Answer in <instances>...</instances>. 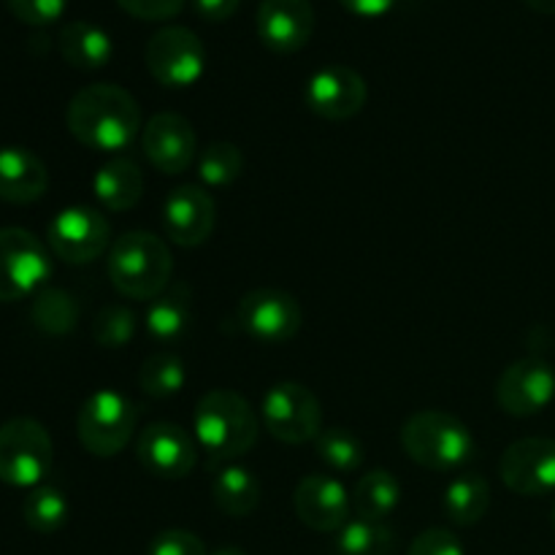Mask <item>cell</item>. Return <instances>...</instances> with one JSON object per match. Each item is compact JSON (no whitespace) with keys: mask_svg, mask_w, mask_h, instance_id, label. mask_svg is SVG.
<instances>
[{"mask_svg":"<svg viewBox=\"0 0 555 555\" xmlns=\"http://www.w3.org/2000/svg\"><path fill=\"white\" fill-rule=\"evenodd\" d=\"M49 188V171L36 152L25 146H0V201L36 204Z\"/></svg>","mask_w":555,"mask_h":555,"instance_id":"cell-20","label":"cell"},{"mask_svg":"<svg viewBox=\"0 0 555 555\" xmlns=\"http://www.w3.org/2000/svg\"><path fill=\"white\" fill-rule=\"evenodd\" d=\"M551 524H553V531H555V504H553V513H551Z\"/></svg>","mask_w":555,"mask_h":555,"instance_id":"cell-42","label":"cell"},{"mask_svg":"<svg viewBox=\"0 0 555 555\" xmlns=\"http://www.w3.org/2000/svg\"><path fill=\"white\" fill-rule=\"evenodd\" d=\"M188 383L182 358L173 352H155L139 369V385L150 399H171Z\"/></svg>","mask_w":555,"mask_h":555,"instance_id":"cell-30","label":"cell"},{"mask_svg":"<svg viewBox=\"0 0 555 555\" xmlns=\"http://www.w3.org/2000/svg\"><path fill=\"white\" fill-rule=\"evenodd\" d=\"M499 477L518 496H545L555 491V439L524 437L509 444L499 461Z\"/></svg>","mask_w":555,"mask_h":555,"instance_id":"cell-13","label":"cell"},{"mask_svg":"<svg viewBox=\"0 0 555 555\" xmlns=\"http://www.w3.org/2000/svg\"><path fill=\"white\" fill-rule=\"evenodd\" d=\"M30 320L41 334L47 336H65L79 323V304L74 296L60 287H41L33 296Z\"/></svg>","mask_w":555,"mask_h":555,"instance_id":"cell-27","label":"cell"},{"mask_svg":"<svg viewBox=\"0 0 555 555\" xmlns=\"http://www.w3.org/2000/svg\"><path fill=\"white\" fill-rule=\"evenodd\" d=\"M92 193L108 211L133 209L144 193V173H141L139 163L130 157H114V160L103 163L92 179Z\"/></svg>","mask_w":555,"mask_h":555,"instance_id":"cell-23","label":"cell"},{"mask_svg":"<svg viewBox=\"0 0 555 555\" xmlns=\"http://www.w3.org/2000/svg\"><path fill=\"white\" fill-rule=\"evenodd\" d=\"M524 3L540 14H555V0H524Z\"/></svg>","mask_w":555,"mask_h":555,"instance_id":"cell-40","label":"cell"},{"mask_svg":"<svg viewBox=\"0 0 555 555\" xmlns=\"http://www.w3.org/2000/svg\"><path fill=\"white\" fill-rule=\"evenodd\" d=\"M193 3L198 16H204L206 22H225L236 14L242 0H193Z\"/></svg>","mask_w":555,"mask_h":555,"instance_id":"cell-38","label":"cell"},{"mask_svg":"<svg viewBox=\"0 0 555 555\" xmlns=\"http://www.w3.org/2000/svg\"><path fill=\"white\" fill-rule=\"evenodd\" d=\"M238 328L260 345H285L301 331V304L276 287H258L238 301Z\"/></svg>","mask_w":555,"mask_h":555,"instance_id":"cell-10","label":"cell"},{"mask_svg":"<svg viewBox=\"0 0 555 555\" xmlns=\"http://www.w3.org/2000/svg\"><path fill=\"white\" fill-rule=\"evenodd\" d=\"M263 423L271 437L285 444L314 442L323 431V410L307 385L280 383L266 393Z\"/></svg>","mask_w":555,"mask_h":555,"instance_id":"cell-9","label":"cell"},{"mask_svg":"<svg viewBox=\"0 0 555 555\" xmlns=\"http://www.w3.org/2000/svg\"><path fill=\"white\" fill-rule=\"evenodd\" d=\"M369 87L363 76L350 65H325L309 76L304 87V101L328 122H345L352 119L363 106H366Z\"/></svg>","mask_w":555,"mask_h":555,"instance_id":"cell-14","label":"cell"},{"mask_svg":"<svg viewBox=\"0 0 555 555\" xmlns=\"http://www.w3.org/2000/svg\"><path fill=\"white\" fill-rule=\"evenodd\" d=\"M139 464L157 480H184L198 464V442L177 423H150L135 442Z\"/></svg>","mask_w":555,"mask_h":555,"instance_id":"cell-12","label":"cell"},{"mask_svg":"<svg viewBox=\"0 0 555 555\" xmlns=\"http://www.w3.org/2000/svg\"><path fill=\"white\" fill-rule=\"evenodd\" d=\"M193 437L215 464L242 459L258 442V417L242 393L215 388L195 406Z\"/></svg>","mask_w":555,"mask_h":555,"instance_id":"cell-2","label":"cell"},{"mask_svg":"<svg viewBox=\"0 0 555 555\" xmlns=\"http://www.w3.org/2000/svg\"><path fill=\"white\" fill-rule=\"evenodd\" d=\"M258 38L276 54H293L314 33V9L309 0H260L255 14Z\"/></svg>","mask_w":555,"mask_h":555,"instance_id":"cell-18","label":"cell"},{"mask_svg":"<svg viewBox=\"0 0 555 555\" xmlns=\"http://www.w3.org/2000/svg\"><path fill=\"white\" fill-rule=\"evenodd\" d=\"M314 453L331 472L350 475V472L361 469L366 450H363L361 439L347 428H323L314 439Z\"/></svg>","mask_w":555,"mask_h":555,"instance_id":"cell-31","label":"cell"},{"mask_svg":"<svg viewBox=\"0 0 555 555\" xmlns=\"http://www.w3.org/2000/svg\"><path fill=\"white\" fill-rule=\"evenodd\" d=\"M146 555H209L206 553L204 540L193 531L184 529H168L160 531L155 540L150 542V551Z\"/></svg>","mask_w":555,"mask_h":555,"instance_id":"cell-35","label":"cell"},{"mask_svg":"<svg viewBox=\"0 0 555 555\" xmlns=\"http://www.w3.org/2000/svg\"><path fill=\"white\" fill-rule=\"evenodd\" d=\"M491 507V486L480 475H461L444 491V515L455 526H475Z\"/></svg>","mask_w":555,"mask_h":555,"instance_id":"cell-26","label":"cell"},{"mask_svg":"<svg viewBox=\"0 0 555 555\" xmlns=\"http://www.w3.org/2000/svg\"><path fill=\"white\" fill-rule=\"evenodd\" d=\"M211 555H247L242 551V547H233V545H225V547H217Z\"/></svg>","mask_w":555,"mask_h":555,"instance_id":"cell-41","label":"cell"},{"mask_svg":"<svg viewBox=\"0 0 555 555\" xmlns=\"http://www.w3.org/2000/svg\"><path fill=\"white\" fill-rule=\"evenodd\" d=\"M406 555H466L459 537L448 529H426L412 540Z\"/></svg>","mask_w":555,"mask_h":555,"instance_id":"cell-36","label":"cell"},{"mask_svg":"<svg viewBox=\"0 0 555 555\" xmlns=\"http://www.w3.org/2000/svg\"><path fill=\"white\" fill-rule=\"evenodd\" d=\"M146 70L163 87H193L206 70L204 41L188 27H163L146 41Z\"/></svg>","mask_w":555,"mask_h":555,"instance_id":"cell-8","label":"cell"},{"mask_svg":"<svg viewBox=\"0 0 555 555\" xmlns=\"http://www.w3.org/2000/svg\"><path fill=\"white\" fill-rule=\"evenodd\" d=\"M141 146L152 166L160 173H184L198 157L195 130L182 114L160 112L141 130Z\"/></svg>","mask_w":555,"mask_h":555,"instance_id":"cell-16","label":"cell"},{"mask_svg":"<svg viewBox=\"0 0 555 555\" xmlns=\"http://www.w3.org/2000/svg\"><path fill=\"white\" fill-rule=\"evenodd\" d=\"M211 502L228 518H247L260 504V482L247 466H225L211 480Z\"/></svg>","mask_w":555,"mask_h":555,"instance_id":"cell-24","label":"cell"},{"mask_svg":"<svg viewBox=\"0 0 555 555\" xmlns=\"http://www.w3.org/2000/svg\"><path fill=\"white\" fill-rule=\"evenodd\" d=\"M336 555H393L396 534L377 520H347L336 534Z\"/></svg>","mask_w":555,"mask_h":555,"instance_id":"cell-28","label":"cell"},{"mask_svg":"<svg viewBox=\"0 0 555 555\" xmlns=\"http://www.w3.org/2000/svg\"><path fill=\"white\" fill-rule=\"evenodd\" d=\"M139 423V410L119 390H95L87 396L76 417V434L87 453L95 459H114L128 448Z\"/></svg>","mask_w":555,"mask_h":555,"instance_id":"cell-5","label":"cell"},{"mask_svg":"<svg viewBox=\"0 0 555 555\" xmlns=\"http://www.w3.org/2000/svg\"><path fill=\"white\" fill-rule=\"evenodd\" d=\"M217 225L215 198L198 184H182L163 204V228L177 247H201Z\"/></svg>","mask_w":555,"mask_h":555,"instance_id":"cell-17","label":"cell"},{"mask_svg":"<svg viewBox=\"0 0 555 555\" xmlns=\"http://www.w3.org/2000/svg\"><path fill=\"white\" fill-rule=\"evenodd\" d=\"M108 220L90 206H68L57 211L47 228L49 249L70 266H85L101 258L108 247Z\"/></svg>","mask_w":555,"mask_h":555,"instance_id":"cell-11","label":"cell"},{"mask_svg":"<svg viewBox=\"0 0 555 555\" xmlns=\"http://www.w3.org/2000/svg\"><path fill=\"white\" fill-rule=\"evenodd\" d=\"M555 399V372L542 358L509 363L496 383V401L507 415L534 417Z\"/></svg>","mask_w":555,"mask_h":555,"instance_id":"cell-15","label":"cell"},{"mask_svg":"<svg viewBox=\"0 0 555 555\" xmlns=\"http://www.w3.org/2000/svg\"><path fill=\"white\" fill-rule=\"evenodd\" d=\"M293 507L307 529L331 534L350 518V496L334 475H307L293 491Z\"/></svg>","mask_w":555,"mask_h":555,"instance_id":"cell-19","label":"cell"},{"mask_svg":"<svg viewBox=\"0 0 555 555\" xmlns=\"http://www.w3.org/2000/svg\"><path fill=\"white\" fill-rule=\"evenodd\" d=\"M184 3L188 0H117V5L125 14L144 22L171 20V16H177L184 9Z\"/></svg>","mask_w":555,"mask_h":555,"instance_id":"cell-37","label":"cell"},{"mask_svg":"<svg viewBox=\"0 0 555 555\" xmlns=\"http://www.w3.org/2000/svg\"><path fill=\"white\" fill-rule=\"evenodd\" d=\"M65 125L79 144L95 152H119L133 144L141 128V106L125 87L87 85L70 98Z\"/></svg>","mask_w":555,"mask_h":555,"instance_id":"cell-1","label":"cell"},{"mask_svg":"<svg viewBox=\"0 0 555 555\" xmlns=\"http://www.w3.org/2000/svg\"><path fill=\"white\" fill-rule=\"evenodd\" d=\"M135 336V314L125 304H106L92 320V339L108 350H119Z\"/></svg>","mask_w":555,"mask_h":555,"instance_id":"cell-33","label":"cell"},{"mask_svg":"<svg viewBox=\"0 0 555 555\" xmlns=\"http://www.w3.org/2000/svg\"><path fill=\"white\" fill-rule=\"evenodd\" d=\"M106 269L119 296L133 298V301H152L171 282L173 258L160 236L130 231L112 244Z\"/></svg>","mask_w":555,"mask_h":555,"instance_id":"cell-3","label":"cell"},{"mask_svg":"<svg viewBox=\"0 0 555 555\" xmlns=\"http://www.w3.org/2000/svg\"><path fill=\"white\" fill-rule=\"evenodd\" d=\"M54 461L47 428L33 417H11L0 426V482L11 488H38Z\"/></svg>","mask_w":555,"mask_h":555,"instance_id":"cell-6","label":"cell"},{"mask_svg":"<svg viewBox=\"0 0 555 555\" xmlns=\"http://www.w3.org/2000/svg\"><path fill=\"white\" fill-rule=\"evenodd\" d=\"M57 49L70 68L98 70L112 60L114 43L112 36L103 27L85 20H76L60 27Z\"/></svg>","mask_w":555,"mask_h":555,"instance_id":"cell-22","label":"cell"},{"mask_svg":"<svg viewBox=\"0 0 555 555\" xmlns=\"http://www.w3.org/2000/svg\"><path fill=\"white\" fill-rule=\"evenodd\" d=\"M401 448L417 466L431 472H453L469 464L475 439L464 421L444 410H421L401 428Z\"/></svg>","mask_w":555,"mask_h":555,"instance_id":"cell-4","label":"cell"},{"mask_svg":"<svg viewBox=\"0 0 555 555\" xmlns=\"http://www.w3.org/2000/svg\"><path fill=\"white\" fill-rule=\"evenodd\" d=\"M244 171V155L231 141H215L198 155V177L209 188H228Z\"/></svg>","mask_w":555,"mask_h":555,"instance_id":"cell-32","label":"cell"},{"mask_svg":"<svg viewBox=\"0 0 555 555\" xmlns=\"http://www.w3.org/2000/svg\"><path fill=\"white\" fill-rule=\"evenodd\" d=\"M339 3L345 5L350 14L366 16V20H372V16L388 14V11L396 5V0H339Z\"/></svg>","mask_w":555,"mask_h":555,"instance_id":"cell-39","label":"cell"},{"mask_svg":"<svg viewBox=\"0 0 555 555\" xmlns=\"http://www.w3.org/2000/svg\"><path fill=\"white\" fill-rule=\"evenodd\" d=\"M5 5L25 25L43 27L52 25V22H57L63 16L68 0H5Z\"/></svg>","mask_w":555,"mask_h":555,"instance_id":"cell-34","label":"cell"},{"mask_svg":"<svg viewBox=\"0 0 555 555\" xmlns=\"http://www.w3.org/2000/svg\"><path fill=\"white\" fill-rule=\"evenodd\" d=\"M401 502V486L390 472L372 469L358 480L356 493H352V509L358 518L377 520L385 524V518L393 515V509Z\"/></svg>","mask_w":555,"mask_h":555,"instance_id":"cell-25","label":"cell"},{"mask_svg":"<svg viewBox=\"0 0 555 555\" xmlns=\"http://www.w3.org/2000/svg\"><path fill=\"white\" fill-rule=\"evenodd\" d=\"M22 518L38 534H54L68 524V499L52 486H38L22 502Z\"/></svg>","mask_w":555,"mask_h":555,"instance_id":"cell-29","label":"cell"},{"mask_svg":"<svg viewBox=\"0 0 555 555\" xmlns=\"http://www.w3.org/2000/svg\"><path fill=\"white\" fill-rule=\"evenodd\" d=\"M193 293L184 282L166 287L157 298H152L146 307L144 325L146 334L160 345H173L182 339L193 325Z\"/></svg>","mask_w":555,"mask_h":555,"instance_id":"cell-21","label":"cell"},{"mask_svg":"<svg viewBox=\"0 0 555 555\" xmlns=\"http://www.w3.org/2000/svg\"><path fill=\"white\" fill-rule=\"evenodd\" d=\"M52 274L47 247L25 228H0V304L36 296Z\"/></svg>","mask_w":555,"mask_h":555,"instance_id":"cell-7","label":"cell"}]
</instances>
